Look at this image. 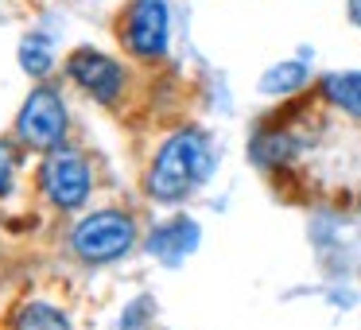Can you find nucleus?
<instances>
[{"label": "nucleus", "mask_w": 361, "mask_h": 330, "mask_svg": "<svg viewBox=\"0 0 361 330\" xmlns=\"http://www.w3.org/2000/svg\"><path fill=\"white\" fill-rule=\"evenodd\" d=\"M210 167H214V152L202 133H190V128L187 133H175L159 148L156 164L148 171V195L159 198V202H179L198 183H206Z\"/></svg>", "instance_id": "obj_1"}, {"label": "nucleus", "mask_w": 361, "mask_h": 330, "mask_svg": "<svg viewBox=\"0 0 361 330\" xmlns=\"http://www.w3.org/2000/svg\"><path fill=\"white\" fill-rule=\"evenodd\" d=\"M74 252H78L82 260H94V264H102V260H113L121 257V252H128V245L136 241V226L128 214L121 210H102V214H90V218H82L78 226H74Z\"/></svg>", "instance_id": "obj_2"}, {"label": "nucleus", "mask_w": 361, "mask_h": 330, "mask_svg": "<svg viewBox=\"0 0 361 330\" xmlns=\"http://www.w3.org/2000/svg\"><path fill=\"white\" fill-rule=\"evenodd\" d=\"M16 128L32 148H55L66 133V109H63V102H59V94H51V90H32V97H27L24 109H20Z\"/></svg>", "instance_id": "obj_3"}, {"label": "nucleus", "mask_w": 361, "mask_h": 330, "mask_svg": "<svg viewBox=\"0 0 361 330\" xmlns=\"http://www.w3.org/2000/svg\"><path fill=\"white\" fill-rule=\"evenodd\" d=\"M43 190L55 206L74 210L90 198V167L78 152H55L43 164Z\"/></svg>", "instance_id": "obj_4"}, {"label": "nucleus", "mask_w": 361, "mask_h": 330, "mask_svg": "<svg viewBox=\"0 0 361 330\" xmlns=\"http://www.w3.org/2000/svg\"><path fill=\"white\" fill-rule=\"evenodd\" d=\"M128 47L136 55H159L167 47V4L164 0H136L128 12Z\"/></svg>", "instance_id": "obj_5"}, {"label": "nucleus", "mask_w": 361, "mask_h": 330, "mask_svg": "<svg viewBox=\"0 0 361 330\" xmlns=\"http://www.w3.org/2000/svg\"><path fill=\"white\" fill-rule=\"evenodd\" d=\"M71 78L78 82L86 94L113 102L121 94V66L113 59L97 55V51H74L71 55Z\"/></svg>", "instance_id": "obj_6"}, {"label": "nucleus", "mask_w": 361, "mask_h": 330, "mask_svg": "<svg viewBox=\"0 0 361 330\" xmlns=\"http://www.w3.org/2000/svg\"><path fill=\"white\" fill-rule=\"evenodd\" d=\"M195 245H198V226L190 218H175L167 226L152 229V237H148V252L167 260V264H179L187 252H195Z\"/></svg>", "instance_id": "obj_7"}, {"label": "nucleus", "mask_w": 361, "mask_h": 330, "mask_svg": "<svg viewBox=\"0 0 361 330\" xmlns=\"http://www.w3.org/2000/svg\"><path fill=\"white\" fill-rule=\"evenodd\" d=\"M322 90H326V97L338 109L361 117V74H330V78L322 82Z\"/></svg>", "instance_id": "obj_8"}, {"label": "nucleus", "mask_w": 361, "mask_h": 330, "mask_svg": "<svg viewBox=\"0 0 361 330\" xmlns=\"http://www.w3.org/2000/svg\"><path fill=\"white\" fill-rule=\"evenodd\" d=\"M16 330H71V322H66V314L55 311V307L32 303V307H24V311H20Z\"/></svg>", "instance_id": "obj_9"}, {"label": "nucleus", "mask_w": 361, "mask_h": 330, "mask_svg": "<svg viewBox=\"0 0 361 330\" xmlns=\"http://www.w3.org/2000/svg\"><path fill=\"white\" fill-rule=\"evenodd\" d=\"M303 78H307V71L299 63H283V66H272V71L260 78V90H264V94H288V90H295Z\"/></svg>", "instance_id": "obj_10"}, {"label": "nucleus", "mask_w": 361, "mask_h": 330, "mask_svg": "<svg viewBox=\"0 0 361 330\" xmlns=\"http://www.w3.org/2000/svg\"><path fill=\"white\" fill-rule=\"evenodd\" d=\"M20 63H24L27 74H47L51 71V43L43 35H27L20 43Z\"/></svg>", "instance_id": "obj_11"}, {"label": "nucleus", "mask_w": 361, "mask_h": 330, "mask_svg": "<svg viewBox=\"0 0 361 330\" xmlns=\"http://www.w3.org/2000/svg\"><path fill=\"white\" fill-rule=\"evenodd\" d=\"M8 187H12V159H8V152L0 148V198L8 195Z\"/></svg>", "instance_id": "obj_12"}, {"label": "nucleus", "mask_w": 361, "mask_h": 330, "mask_svg": "<svg viewBox=\"0 0 361 330\" xmlns=\"http://www.w3.org/2000/svg\"><path fill=\"white\" fill-rule=\"evenodd\" d=\"M350 20H353V24H361V0H350Z\"/></svg>", "instance_id": "obj_13"}]
</instances>
